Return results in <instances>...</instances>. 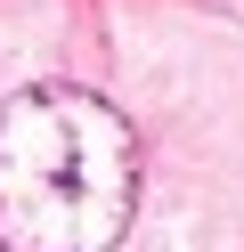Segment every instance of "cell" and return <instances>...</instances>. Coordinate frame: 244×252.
Returning <instances> with one entry per match:
<instances>
[{
	"label": "cell",
	"instance_id": "1",
	"mask_svg": "<svg viewBox=\"0 0 244 252\" xmlns=\"http://www.w3.org/2000/svg\"><path fill=\"white\" fill-rule=\"evenodd\" d=\"M139 163L114 106L33 90L0 106V252H106L130 220Z\"/></svg>",
	"mask_w": 244,
	"mask_h": 252
}]
</instances>
